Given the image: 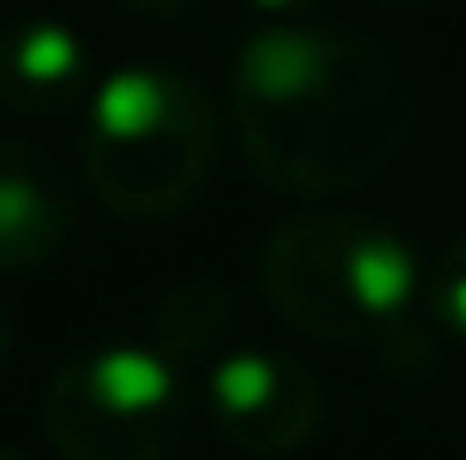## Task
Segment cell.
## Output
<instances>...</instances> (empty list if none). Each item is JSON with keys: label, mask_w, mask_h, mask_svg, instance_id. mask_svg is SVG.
Wrapping results in <instances>:
<instances>
[{"label": "cell", "mask_w": 466, "mask_h": 460, "mask_svg": "<svg viewBox=\"0 0 466 460\" xmlns=\"http://www.w3.org/2000/svg\"><path fill=\"white\" fill-rule=\"evenodd\" d=\"M118 6H130V12H177V6H189V0H118Z\"/></svg>", "instance_id": "cell-11"}, {"label": "cell", "mask_w": 466, "mask_h": 460, "mask_svg": "<svg viewBox=\"0 0 466 460\" xmlns=\"http://www.w3.org/2000/svg\"><path fill=\"white\" fill-rule=\"evenodd\" d=\"M254 284L289 331L337 348L425 355L413 307L425 301V260L401 230L354 213H296L254 254Z\"/></svg>", "instance_id": "cell-2"}, {"label": "cell", "mask_w": 466, "mask_h": 460, "mask_svg": "<svg viewBox=\"0 0 466 460\" xmlns=\"http://www.w3.org/2000/svg\"><path fill=\"white\" fill-rule=\"evenodd\" d=\"M0 460H30V455H18V449H6V443H0Z\"/></svg>", "instance_id": "cell-13"}, {"label": "cell", "mask_w": 466, "mask_h": 460, "mask_svg": "<svg viewBox=\"0 0 466 460\" xmlns=\"http://www.w3.org/2000/svg\"><path fill=\"white\" fill-rule=\"evenodd\" d=\"M420 125L408 65L372 35L278 18L230 65V130L248 172L278 195H349L401 160Z\"/></svg>", "instance_id": "cell-1"}, {"label": "cell", "mask_w": 466, "mask_h": 460, "mask_svg": "<svg viewBox=\"0 0 466 460\" xmlns=\"http://www.w3.org/2000/svg\"><path fill=\"white\" fill-rule=\"evenodd\" d=\"M77 201L59 160L35 142L0 136V277L42 272L66 248Z\"/></svg>", "instance_id": "cell-6"}, {"label": "cell", "mask_w": 466, "mask_h": 460, "mask_svg": "<svg viewBox=\"0 0 466 460\" xmlns=\"http://www.w3.org/2000/svg\"><path fill=\"white\" fill-rule=\"evenodd\" d=\"M425 313L443 336L466 343V236H455L431 265H425Z\"/></svg>", "instance_id": "cell-9"}, {"label": "cell", "mask_w": 466, "mask_h": 460, "mask_svg": "<svg viewBox=\"0 0 466 460\" xmlns=\"http://www.w3.org/2000/svg\"><path fill=\"white\" fill-rule=\"evenodd\" d=\"M254 12H260L266 24H278V18H313V6L319 0H248Z\"/></svg>", "instance_id": "cell-10"}, {"label": "cell", "mask_w": 466, "mask_h": 460, "mask_svg": "<svg viewBox=\"0 0 466 460\" xmlns=\"http://www.w3.org/2000/svg\"><path fill=\"white\" fill-rule=\"evenodd\" d=\"M183 419V366L154 343L77 348L42 395V437L59 460H171Z\"/></svg>", "instance_id": "cell-4"}, {"label": "cell", "mask_w": 466, "mask_h": 460, "mask_svg": "<svg viewBox=\"0 0 466 460\" xmlns=\"http://www.w3.org/2000/svg\"><path fill=\"white\" fill-rule=\"evenodd\" d=\"M6 355H12V307L0 301V366H6Z\"/></svg>", "instance_id": "cell-12"}, {"label": "cell", "mask_w": 466, "mask_h": 460, "mask_svg": "<svg viewBox=\"0 0 466 460\" xmlns=\"http://www.w3.org/2000/svg\"><path fill=\"white\" fill-rule=\"evenodd\" d=\"M230 289L213 284V277H183L159 295L154 325H148V343L177 366H195V360H218L230 336Z\"/></svg>", "instance_id": "cell-8"}, {"label": "cell", "mask_w": 466, "mask_h": 460, "mask_svg": "<svg viewBox=\"0 0 466 460\" xmlns=\"http://www.w3.org/2000/svg\"><path fill=\"white\" fill-rule=\"evenodd\" d=\"M95 89V59L89 42L66 18H30L0 24V106L24 118H59L83 106Z\"/></svg>", "instance_id": "cell-7"}, {"label": "cell", "mask_w": 466, "mask_h": 460, "mask_svg": "<svg viewBox=\"0 0 466 460\" xmlns=\"http://www.w3.org/2000/svg\"><path fill=\"white\" fill-rule=\"evenodd\" d=\"M378 6H420V0H378Z\"/></svg>", "instance_id": "cell-14"}, {"label": "cell", "mask_w": 466, "mask_h": 460, "mask_svg": "<svg viewBox=\"0 0 466 460\" xmlns=\"http://www.w3.org/2000/svg\"><path fill=\"white\" fill-rule=\"evenodd\" d=\"M218 165V106L171 65H118L89 89L83 177L130 225L177 219Z\"/></svg>", "instance_id": "cell-3"}, {"label": "cell", "mask_w": 466, "mask_h": 460, "mask_svg": "<svg viewBox=\"0 0 466 460\" xmlns=\"http://www.w3.org/2000/svg\"><path fill=\"white\" fill-rule=\"evenodd\" d=\"M201 402L213 431L242 455L284 460L313 443L325 425V390L296 355L278 348H230V355L207 360Z\"/></svg>", "instance_id": "cell-5"}]
</instances>
